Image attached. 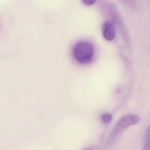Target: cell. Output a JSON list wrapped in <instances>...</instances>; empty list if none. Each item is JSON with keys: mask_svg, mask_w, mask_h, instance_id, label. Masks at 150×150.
Wrapping results in <instances>:
<instances>
[{"mask_svg": "<svg viewBox=\"0 0 150 150\" xmlns=\"http://www.w3.org/2000/svg\"><path fill=\"white\" fill-rule=\"evenodd\" d=\"M139 122V118L137 116L134 115H128L122 117L117 124L115 131L118 130V132L129 126L131 125L136 124Z\"/></svg>", "mask_w": 150, "mask_h": 150, "instance_id": "cell-2", "label": "cell"}, {"mask_svg": "<svg viewBox=\"0 0 150 150\" xmlns=\"http://www.w3.org/2000/svg\"><path fill=\"white\" fill-rule=\"evenodd\" d=\"M101 119L103 122L108 123L110 122L112 120V116L108 113H105L101 116Z\"/></svg>", "mask_w": 150, "mask_h": 150, "instance_id": "cell-4", "label": "cell"}, {"mask_svg": "<svg viewBox=\"0 0 150 150\" xmlns=\"http://www.w3.org/2000/svg\"><path fill=\"white\" fill-rule=\"evenodd\" d=\"M103 38L108 41H111L115 38V32L114 24L110 21L104 23L103 25Z\"/></svg>", "mask_w": 150, "mask_h": 150, "instance_id": "cell-3", "label": "cell"}, {"mask_svg": "<svg viewBox=\"0 0 150 150\" xmlns=\"http://www.w3.org/2000/svg\"><path fill=\"white\" fill-rule=\"evenodd\" d=\"M94 52V47L89 42H79L74 47V56L77 61L80 64L90 63L93 60Z\"/></svg>", "mask_w": 150, "mask_h": 150, "instance_id": "cell-1", "label": "cell"}, {"mask_svg": "<svg viewBox=\"0 0 150 150\" xmlns=\"http://www.w3.org/2000/svg\"><path fill=\"white\" fill-rule=\"evenodd\" d=\"M96 0H82L83 4L86 6H92L96 2Z\"/></svg>", "mask_w": 150, "mask_h": 150, "instance_id": "cell-5", "label": "cell"}]
</instances>
